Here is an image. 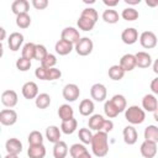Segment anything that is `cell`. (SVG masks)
Instances as JSON below:
<instances>
[{
    "label": "cell",
    "mask_w": 158,
    "mask_h": 158,
    "mask_svg": "<svg viewBox=\"0 0 158 158\" xmlns=\"http://www.w3.org/2000/svg\"><path fill=\"white\" fill-rule=\"evenodd\" d=\"M93 48H94V43L93 41L89 38V37H81L75 44H74V49L75 52L79 54V56H88L93 52Z\"/></svg>",
    "instance_id": "3"
},
{
    "label": "cell",
    "mask_w": 158,
    "mask_h": 158,
    "mask_svg": "<svg viewBox=\"0 0 158 158\" xmlns=\"http://www.w3.org/2000/svg\"><path fill=\"white\" fill-rule=\"evenodd\" d=\"M79 158H93V157H91V154H90V153L86 151V152H85V153H83V154H81Z\"/></svg>",
    "instance_id": "55"
},
{
    "label": "cell",
    "mask_w": 158,
    "mask_h": 158,
    "mask_svg": "<svg viewBox=\"0 0 158 158\" xmlns=\"http://www.w3.org/2000/svg\"><path fill=\"white\" fill-rule=\"evenodd\" d=\"M23 43V35L20 32H12L10 33L7 38V46L12 52H16L20 49L21 44Z\"/></svg>",
    "instance_id": "14"
},
{
    "label": "cell",
    "mask_w": 158,
    "mask_h": 158,
    "mask_svg": "<svg viewBox=\"0 0 158 158\" xmlns=\"http://www.w3.org/2000/svg\"><path fill=\"white\" fill-rule=\"evenodd\" d=\"M16 25L20 28H28L31 25V16L28 14H21L16 16Z\"/></svg>",
    "instance_id": "39"
},
{
    "label": "cell",
    "mask_w": 158,
    "mask_h": 158,
    "mask_svg": "<svg viewBox=\"0 0 158 158\" xmlns=\"http://www.w3.org/2000/svg\"><path fill=\"white\" fill-rule=\"evenodd\" d=\"M91 151L94 156L101 158L105 157L109 153V141H107V133L104 131L95 132L93 136V141L90 143Z\"/></svg>",
    "instance_id": "1"
},
{
    "label": "cell",
    "mask_w": 158,
    "mask_h": 158,
    "mask_svg": "<svg viewBox=\"0 0 158 158\" xmlns=\"http://www.w3.org/2000/svg\"><path fill=\"white\" fill-rule=\"evenodd\" d=\"M60 135H62V131L59 127L52 125V126H48L46 128V138L48 139V142L51 143H57L60 141Z\"/></svg>",
    "instance_id": "21"
},
{
    "label": "cell",
    "mask_w": 158,
    "mask_h": 158,
    "mask_svg": "<svg viewBox=\"0 0 158 158\" xmlns=\"http://www.w3.org/2000/svg\"><path fill=\"white\" fill-rule=\"evenodd\" d=\"M158 107V100L154 94H146L142 99V109L148 112H154Z\"/></svg>",
    "instance_id": "12"
},
{
    "label": "cell",
    "mask_w": 158,
    "mask_h": 158,
    "mask_svg": "<svg viewBox=\"0 0 158 158\" xmlns=\"http://www.w3.org/2000/svg\"><path fill=\"white\" fill-rule=\"evenodd\" d=\"M149 88H151V90H152V93H153V94L158 95V77H157V78H154V79L151 81Z\"/></svg>",
    "instance_id": "49"
},
{
    "label": "cell",
    "mask_w": 158,
    "mask_h": 158,
    "mask_svg": "<svg viewBox=\"0 0 158 158\" xmlns=\"http://www.w3.org/2000/svg\"><path fill=\"white\" fill-rule=\"evenodd\" d=\"M4 158H19V156L17 154H10V153H7Z\"/></svg>",
    "instance_id": "56"
},
{
    "label": "cell",
    "mask_w": 158,
    "mask_h": 158,
    "mask_svg": "<svg viewBox=\"0 0 158 158\" xmlns=\"http://www.w3.org/2000/svg\"><path fill=\"white\" fill-rule=\"evenodd\" d=\"M121 40L125 44H133L138 41V31L135 27H127L122 31Z\"/></svg>",
    "instance_id": "11"
},
{
    "label": "cell",
    "mask_w": 158,
    "mask_h": 158,
    "mask_svg": "<svg viewBox=\"0 0 158 158\" xmlns=\"http://www.w3.org/2000/svg\"><path fill=\"white\" fill-rule=\"evenodd\" d=\"M60 38L64 40V41H68V42H70L73 44H75L81 37L79 35V31L75 27H65L60 32Z\"/></svg>",
    "instance_id": "10"
},
{
    "label": "cell",
    "mask_w": 158,
    "mask_h": 158,
    "mask_svg": "<svg viewBox=\"0 0 158 158\" xmlns=\"http://www.w3.org/2000/svg\"><path fill=\"white\" fill-rule=\"evenodd\" d=\"M28 158H44L46 147L43 144H30L27 149Z\"/></svg>",
    "instance_id": "22"
},
{
    "label": "cell",
    "mask_w": 158,
    "mask_h": 158,
    "mask_svg": "<svg viewBox=\"0 0 158 158\" xmlns=\"http://www.w3.org/2000/svg\"><path fill=\"white\" fill-rule=\"evenodd\" d=\"M0 32H1V37H0V41H4V40H5V36H6L5 28H4V27H0Z\"/></svg>",
    "instance_id": "54"
},
{
    "label": "cell",
    "mask_w": 158,
    "mask_h": 158,
    "mask_svg": "<svg viewBox=\"0 0 158 158\" xmlns=\"http://www.w3.org/2000/svg\"><path fill=\"white\" fill-rule=\"evenodd\" d=\"M21 93L27 100L36 99L38 96V86L35 81H26L21 88Z\"/></svg>",
    "instance_id": "8"
},
{
    "label": "cell",
    "mask_w": 158,
    "mask_h": 158,
    "mask_svg": "<svg viewBox=\"0 0 158 158\" xmlns=\"http://www.w3.org/2000/svg\"><path fill=\"white\" fill-rule=\"evenodd\" d=\"M17 101H19V96H17V93L15 90L9 89V90L2 91V94H1V102H2L4 106L11 109V107L16 106Z\"/></svg>",
    "instance_id": "9"
},
{
    "label": "cell",
    "mask_w": 158,
    "mask_h": 158,
    "mask_svg": "<svg viewBox=\"0 0 158 158\" xmlns=\"http://www.w3.org/2000/svg\"><path fill=\"white\" fill-rule=\"evenodd\" d=\"M30 10V2L27 0H15L11 4V11L19 16L21 14H28Z\"/></svg>",
    "instance_id": "18"
},
{
    "label": "cell",
    "mask_w": 158,
    "mask_h": 158,
    "mask_svg": "<svg viewBox=\"0 0 158 158\" xmlns=\"http://www.w3.org/2000/svg\"><path fill=\"white\" fill-rule=\"evenodd\" d=\"M78 136H79V139L81 141V143H83V144H90V143H91V141H93V136H94V135L91 133L90 128L81 127V128L79 130Z\"/></svg>",
    "instance_id": "37"
},
{
    "label": "cell",
    "mask_w": 158,
    "mask_h": 158,
    "mask_svg": "<svg viewBox=\"0 0 158 158\" xmlns=\"http://www.w3.org/2000/svg\"><path fill=\"white\" fill-rule=\"evenodd\" d=\"M110 100H111L112 104L116 106V109L118 110V112H122V111H125V110L127 109V101H126V98H125L123 95L116 94V95H114Z\"/></svg>",
    "instance_id": "33"
},
{
    "label": "cell",
    "mask_w": 158,
    "mask_h": 158,
    "mask_svg": "<svg viewBox=\"0 0 158 158\" xmlns=\"http://www.w3.org/2000/svg\"><path fill=\"white\" fill-rule=\"evenodd\" d=\"M74 48V44L68 42V41H64V40H58L54 44V51L56 53H58L59 56H67L69 54Z\"/></svg>",
    "instance_id": "17"
},
{
    "label": "cell",
    "mask_w": 158,
    "mask_h": 158,
    "mask_svg": "<svg viewBox=\"0 0 158 158\" xmlns=\"http://www.w3.org/2000/svg\"><path fill=\"white\" fill-rule=\"evenodd\" d=\"M48 70H49V69H47V68L40 65L38 68H36L35 75H36V78L40 79V80H48Z\"/></svg>",
    "instance_id": "45"
},
{
    "label": "cell",
    "mask_w": 158,
    "mask_h": 158,
    "mask_svg": "<svg viewBox=\"0 0 158 158\" xmlns=\"http://www.w3.org/2000/svg\"><path fill=\"white\" fill-rule=\"evenodd\" d=\"M104 112H105V115L109 118H114V117H116L120 114L118 110L116 109V106L112 104L111 100H106L105 101V104H104Z\"/></svg>",
    "instance_id": "36"
},
{
    "label": "cell",
    "mask_w": 158,
    "mask_h": 158,
    "mask_svg": "<svg viewBox=\"0 0 158 158\" xmlns=\"http://www.w3.org/2000/svg\"><path fill=\"white\" fill-rule=\"evenodd\" d=\"M62 77V72L57 68H51L48 70V80H57Z\"/></svg>",
    "instance_id": "47"
},
{
    "label": "cell",
    "mask_w": 158,
    "mask_h": 158,
    "mask_svg": "<svg viewBox=\"0 0 158 158\" xmlns=\"http://www.w3.org/2000/svg\"><path fill=\"white\" fill-rule=\"evenodd\" d=\"M36 46H37V44H35L33 42H27V43L22 47V49H21V53H22L21 57L27 58V59H30V60H31V59H35Z\"/></svg>",
    "instance_id": "32"
},
{
    "label": "cell",
    "mask_w": 158,
    "mask_h": 158,
    "mask_svg": "<svg viewBox=\"0 0 158 158\" xmlns=\"http://www.w3.org/2000/svg\"><path fill=\"white\" fill-rule=\"evenodd\" d=\"M112 128H114V122L110 118H105V122H104V126H102V131L109 133V132L112 131Z\"/></svg>",
    "instance_id": "48"
},
{
    "label": "cell",
    "mask_w": 158,
    "mask_h": 158,
    "mask_svg": "<svg viewBox=\"0 0 158 158\" xmlns=\"http://www.w3.org/2000/svg\"><path fill=\"white\" fill-rule=\"evenodd\" d=\"M47 54H48V51L43 44H37L36 46V53H35V59L36 60L42 62L47 57Z\"/></svg>",
    "instance_id": "44"
},
{
    "label": "cell",
    "mask_w": 158,
    "mask_h": 158,
    "mask_svg": "<svg viewBox=\"0 0 158 158\" xmlns=\"http://www.w3.org/2000/svg\"><path fill=\"white\" fill-rule=\"evenodd\" d=\"M153 72L156 73V74H158V58L154 60V63H153Z\"/></svg>",
    "instance_id": "53"
},
{
    "label": "cell",
    "mask_w": 158,
    "mask_h": 158,
    "mask_svg": "<svg viewBox=\"0 0 158 158\" xmlns=\"http://www.w3.org/2000/svg\"><path fill=\"white\" fill-rule=\"evenodd\" d=\"M69 152V148L64 141H59L53 146V157L54 158H65Z\"/></svg>",
    "instance_id": "24"
},
{
    "label": "cell",
    "mask_w": 158,
    "mask_h": 158,
    "mask_svg": "<svg viewBox=\"0 0 158 158\" xmlns=\"http://www.w3.org/2000/svg\"><path fill=\"white\" fill-rule=\"evenodd\" d=\"M16 68H17L20 72H27V70L31 68V60L27 59V58L20 57V58L16 60Z\"/></svg>",
    "instance_id": "43"
},
{
    "label": "cell",
    "mask_w": 158,
    "mask_h": 158,
    "mask_svg": "<svg viewBox=\"0 0 158 158\" xmlns=\"http://www.w3.org/2000/svg\"><path fill=\"white\" fill-rule=\"evenodd\" d=\"M125 118L131 125H141L146 120V111L137 105H131L125 110Z\"/></svg>",
    "instance_id": "2"
},
{
    "label": "cell",
    "mask_w": 158,
    "mask_h": 158,
    "mask_svg": "<svg viewBox=\"0 0 158 158\" xmlns=\"http://www.w3.org/2000/svg\"><path fill=\"white\" fill-rule=\"evenodd\" d=\"M125 2L128 5H137L141 2V0H125Z\"/></svg>",
    "instance_id": "52"
},
{
    "label": "cell",
    "mask_w": 158,
    "mask_h": 158,
    "mask_svg": "<svg viewBox=\"0 0 158 158\" xmlns=\"http://www.w3.org/2000/svg\"><path fill=\"white\" fill-rule=\"evenodd\" d=\"M77 25H78L79 30L88 32V31H91V30L94 28L95 22H94V21H91L90 19H86V17L79 16V19H78V21H77Z\"/></svg>",
    "instance_id": "34"
},
{
    "label": "cell",
    "mask_w": 158,
    "mask_h": 158,
    "mask_svg": "<svg viewBox=\"0 0 158 158\" xmlns=\"http://www.w3.org/2000/svg\"><path fill=\"white\" fill-rule=\"evenodd\" d=\"M35 104L38 109L44 110L51 105V96L47 93H41L38 94V96L35 99Z\"/></svg>",
    "instance_id": "30"
},
{
    "label": "cell",
    "mask_w": 158,
    "mask_h": 158,
    "mask_svg": "<svg viewBox=\"0 0 158 158\" xmlns=\"http://www.w3.org/2000/svg\"><path fill=\"white\" fill-rule=\"evenodd\" d=\"M138 16H139V14L135 7H126L121 12V17L126 21H135L138 19Z\"/></svg>",
    "instance_id": "35"
},
{
    "label": "cell",
    "mask_w": 158,
    "mask_h": 158,
    "mask_svg": "<svg viewBox=\"0 0 158 158\" xmlns=\"http://www.w3.org/2000/svg\"><path fill=\"white\" fill-rule=\"evenodd\" d=\"M90 96L91 99H94L95 101H105L106 96H107V90H106V86L101 83H95L91 85L90 88Z\"/></svg>",
    "instance_id": "4"
},
{
    "label": "cell",
    "mask_w": 158,
    "mask_h": 158,
    "mask_svg": "<svg viewBox=\"0 0 158 158\" xmlns=\"http://www.w3.org/2000/svg\"><path fill=\"white\" fill-rule=\"evenodd\" d=\"M27 139H28L30 144H43V136H42V133L40 131L30 132Z\"/></svg>",
    "instance_id": "40"
},
{
    "label": "cell",
    "mask_w": 158,
    "mask_h": 158,
    "mask_svg": "<svg viewBox=\"0 0 158 158\" xmlns=\"http://www.w3.org/2000/svg\"><path fill=\"white\" fill-rule=\"evenodd\" d=\"M58 116L62 121H68L70 118H74V110L69 104H63L58 109Z\"/></svg>",
    "instance_id": "25"
},
{
    "label": "cell",
    "mask_w": 158,
    "mask_h": 158,
    "mask_svg": "<svg viewBox=\"0 0 158 158\" xmlns=\"http://www.w3.org/2000/svg\"><path fill=\"white\" fill-rule=\"evenodd\" d=\"M144 141L158 143V127L154 125H149L144 128Z\"/></svg>",
    "instance_id": "28"
},
{
    "label": "cell",
    "mask_w": 158,
    "mask_h": 158,
    "mask_svg": "<svg viewBox=\"0 0 158 158\" xmlns=\"http://www.w3.org/2000/svg\"><path fill=\"white\" fill-rule=\"evenodd\" d=\"M122 136H123L125 143L128 144V146L135 144V143L137 142V139H138V133H137L136 128H135L133 126H131V125H130V126H126V127L123 128Z\"/></svg>",
    "instance_id": "16"
},
{
    "label": "cell",
    "mask_w": 158,
    "mask_h": 158,
    "mask_svg": "<svg viewBox=\"0 0 158 158\" xmlns=\"http://www.w3.org/2000/svg\"><path fill=\"white\" fill-rule=\"evenodd\" d=\"M120 65H121V68H122L125 72H131V70H133V69L137 67L135 54H131V53L123 54V56L121 57V59H120Z\"/></svg>",
    "instance_id": "15"
},
{
    "label": "cell",
    "mask_w": 158,
    "mask_h": 158,
    "mask_svg": "<svg viewBox=\"0 0 158 158\" xmlns=\"http://www.w3.org/2000/svg\"><path fill=\"white\" fill-rule=\"evenodd\" d=\"M102 20L106 23H116L120 20V15H118V12L116 10L107 9V10H105L102 12Z\"/></svg>",
    "instance_id": "31"
},
{
    "label": "cell",
    "mask_w": 158,
    "mask_h": 158,
    "mask_svg": "<svg viewBox=\"0 0 158 158\" xmlns=\"http://www.w3.org/2000/svg\"><path fill=\"white\" fill-rule=\"evenodd\" d=\"M153 118L156 120V122H158V107H157V110L153 112Z\"/></svg>",
    "instance_id": "57"
},
{
    "label": "cell",
    "mask_w": 158,
    "mask_h": 158,
    "mask_svg": "<svg viewBox=\"0 0 158 158\" xmlns=\"http://www.w3.org/2000/svg\"><path fill=\"white\" fill-rule=\"evenodd\" d=\"M139 152L143 158H153L157 154V143L149 142V141H143L139 147Z\"/></svg>",
    "instance_id": "13"
},
{
    "label": "cell",
    "mask_w": 158,
    "mask_h": 158,
    "mask_svg": "<svg viewBox=\"0 0 158 158\" xmlns=\"http://www.w3.org/2000/svg\"><path fill=\"white\" fill-rule=\"evenodd\" d=\"M135 57H136V64L138 68H148L152 64V57L147 52H143V51L137 52Z\"/></svg>",
    "instance_id": "20"
},
{
    "label": "cell",
    "mask_w": 158,
    "mask_h": 158,
    "mask_svg": "<svg viewBox=\"0 0 158 158\" xmlns=\"http://www.w3.org/2000/svg\"><path fill=\"white\" fill-rule=\"evenodd\" d=\"M62 94H63V98H64L67 101L73 102V101H75V100L79 98V95H80V89H79V86H78L77 84L70 83V84L64 85Z\"/></svg>",
    "instance_id": "6"
},
{
    "label": "cell",
    "mask_w": 158,
    "mask_h": 158,
    "mask_svg": "<svg viewBox=\"0 0 158 158\" xmlns=\"http://www.w3.org/2000/svg\"><path fill=\"white\" fill-rule=\"evenodd\" d=\"M88 149H86V147L84 144H81V143H74L69 148V154L72 156V158H79Z\"/></svg>",
    "instance_id": "38"
},
{
    "label": "cell",
    "mask_w": 158,
    "mask_h": 158,
    "mask_svg": "<svg viewBox=\"0 0 158 158\" xmlns=\"http://www.w3.org/2000/svg\"><path fill=\"white\" fill-rule=\"evenodd\" d=\"M31 4L36 10H44L48 6V0H32Z\"/></svg>",
    "instance_id": "46"
},
{
    "label": "cell",
    "mask_w": 158,
    "mask_h": 158,
    "mask_svg": "<svg viewBox=\"0 0 158 158\" xmlns=\"http://www.w3.org/2000/svg\"><path fill=\"white\" fill-rule=\"evenodd\" d=\"M104 122H105V118L99 115V114H95V115H91L89 121H88V125H89V128L93 130V131H102V126H104Z\"/></svg>",
    "instance_id": "23"
},
{
    "label": "cell",
    "mask_w": 158,
    "mask_h": 158,
    "mask_svg": "<svg viewBox=\"0 0 158 158\" xmlns=\"http://www.w3.org/2000/svg\"><path fill=\"white\" fill-rule=\"evenodd\" d=\"M56 64H57V57L52 53H48L47 57L41 62V65L47 68V69H51V68H56Z\"/></svg>",
    "instance_id": "42"
},
{
    "label": "cell",
    "mask_w": 158,
    "mask_h": 158,
    "mask_svg": "<svg viewBox=\"0 0 158 158\" xmlns=\"http://www.w3.org/2000/svg\"><path fill=\"white\" fill-rule=\"evenodd\" d=\"M5 148L6 152L10 154H20L22 152V143L20 139L17 138H9L5 143Z\"/></svg>",
    "instance_id": "19"
},
{
    "label": "cell",
    "mask_w": 158,
    "mask_h": 158,
    "mask_svg": "<svg viewBox=\"0 0 158 158\" xmlns=\"http://www.w3.org/2000/svg\"><path fill=\"white\" fill-rule=\"evenodd\" d=\"M17 121V114L12 109H4L0 111V122L4 126H12Z\"/></svg>",
    "instance_id": "7"
},
{
    "label": "cell",
    "mask_w": 158,
    "mask_h": 158,
    "mask_svg": "<svg viewBox=\"0 0 158 158\" xmlns=\"http://www.w3.org/2000/svg\"><path fill=\"white\" fill-rule=\"evenodd\" d=\"M125 73H126V72L121 68V65H120V64L111 65V67L109 68V72H107V74H109L110 79H112V80H115V81L121 80V79L125 77Z\"/></svg>",
    "instance_id": "27"
},
{
    "label": "cell",
    "mask_w": 158,
    "mask_h": 158,
    "mask_svg": "<svg viewBox=\"0 0 158 158\" xmlns=\"http://www.w3.org/2000/svg\"><path fill=\"white\" fill-rule=\"evenodd\" d=\"M80 16H83V17H86V19H90V20H91V21H94L95 23H96L98 19H99L98 11H96L94 7H85V9L81 11Z\"/></svg>",
    "instance_id": "41"
},
{
    "label": "cell",
    "mask_w": 158,
    "mask_h": 158,
    "mask_svg": "<svg viewBox=\"0 0 158 158\" xmlns=\"http://www.w3.org/2000/svg\"><path fill=\"white\" fill-rule=\"evenodd\" d=\"M94 109H95L94 102L90 99H84L79 104V112L83 116H90V115H93Z\"/></svg>",
    "instance_id": "26"
},
{
    "label": "cell",
    "mask_w": 158,
    "mask_h": 158,
    "mask_svg": "<svg viewBox=\"0 0 158 158\" xmlns=\"http://www.w3.org/2000/svg\"><path fill=\"white\" fill-rule=\"evenodd\" d=\"M78 127V122L75 118H70L68 121H62L60 123V131L65 135H72L73 132H75Z\"/></svg>",
    "instance_id": "29"
},
{
    "label": "cell",
    "mask_w": 158,
    "mask_h": 158,
    "mask_svg": "<svg viewBox=\"0 0 158 158\" xmlns=\"http://www.w3.org/2000/svg\"><path fill=\"white\" fill-rule=\"evenodd\" d=\"M139 43L143 48L151 49L157 46V36L152 31H144L139 35Z\"/></svg>",
    "instance_id": "5"
},
{
    "label": "cell",
    "mask_w": 158,
    "mask_h": 158,
    "mask_svg": "<svg viewBox=\"0 0 158 158\" xmlns=\"http://www.w3.org/2000/svg\"><path fill=\"white\" fill-rule=\"evenodd\" d=\"M102 2H104V4H105V5H106L109 9H110V7H114V6H116V5L118 4V0H114V1H110V0H104Z\"/></svg>",
    "instance_id": "50"
},
{
    "label": "cell",
    "mask_w": 158,
    "mask_h": 158,
    "mask_svg": "<svg viewBox=\"0 0 158 158\" xmlns=\"http://www.w3.org/2000/svg\"><path fill=\"white\" fill-rule=\"evenodd\" d=\"M146 5L149 7H156L158 6V0H146Z\"/></svg>",
    "instance_id": "51"
}]
</instances>
